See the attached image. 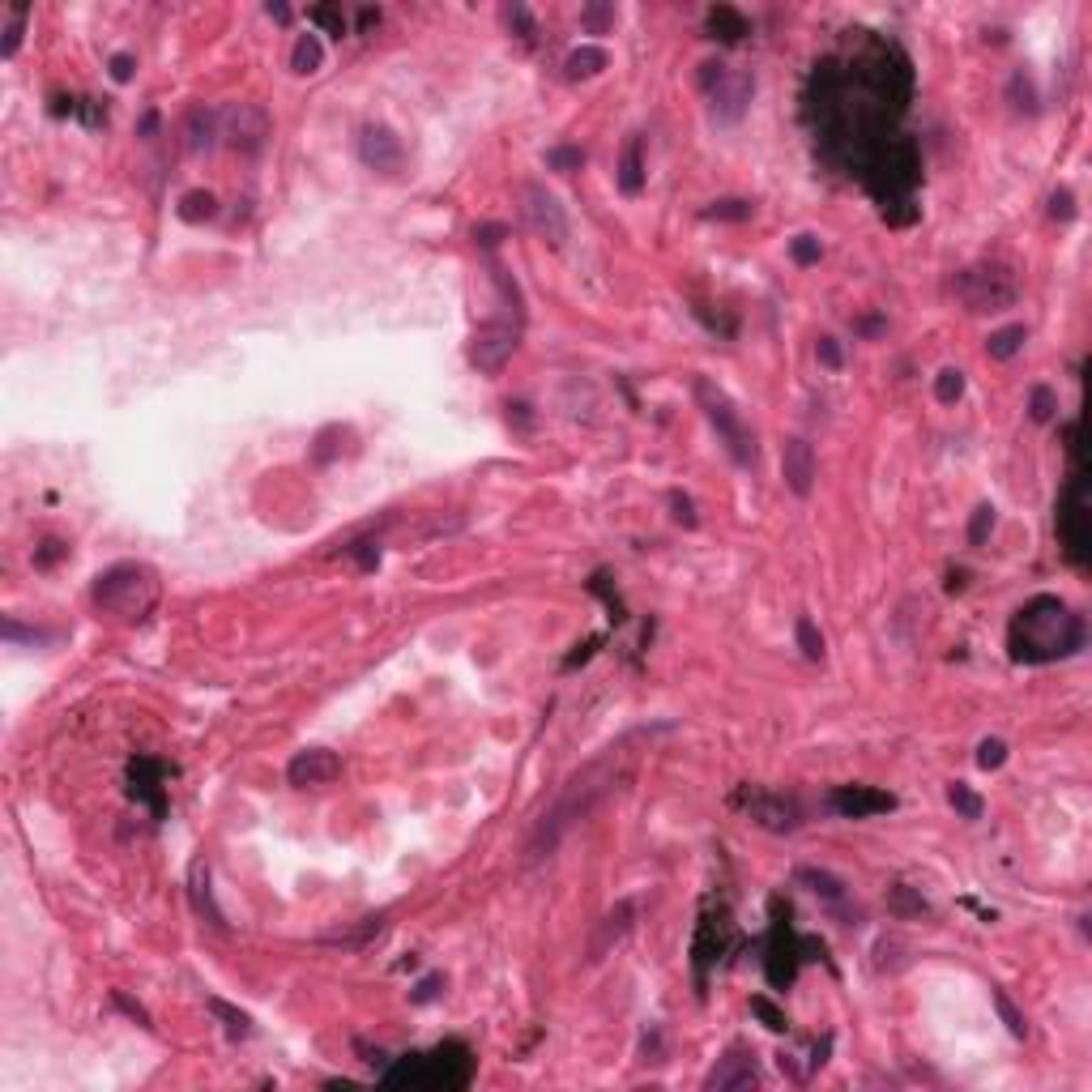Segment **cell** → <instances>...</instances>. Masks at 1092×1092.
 <instances>
[{"label":"cell","mask_w":1092,"mask_h":1092,"mask_svg":"<svg viewBox=\"0 0 1092 1092\" xmlns=\"http://www.w3.org/2000/svg\"><path fill=\"white\" fill-rule=\"evenodd\" d=\"M948 803H952V811H956L961 819H982V811H986V803H982V798H977V794L969 790L964 781H952V785H948Z\"/></svg>","instance_id":"e575fe53"},{"label":"cell","mask_w":1092,"mask_h":1092,"mask_svg":"<svg viewBox=\"0 0 1092 1092\" xmlns=\"http://www.w3.org/2000/svg\"><path fill=\"white\" fill-rule=\"evenodd\" d=\"M658 730H666V725H649V730L623 734L615 747H606L598 760H589L580 773L567 776V785L559 790V798L551 803V811H546V816L534 824V832H529V841H525V862L529 867H534V862H546L577 824H585L598 806L610 803V798H619V794L632 785L636 760H640V751L636 747H640L645 738H653Z\"/></svg>","instance_id":"6da1fadb"},{"label":"cell","mask_w":1092,"mask_h":1092,"mask_svg":"<svg viewBox=\"0 0 1092 1092\" xmlns=\"http://www.w3.org/2000/svg\"><path fill=\"white\" fill-rule=\"evenodd\" d=\"M704 26H709V39H717V43H738L751 35V22L738 14L734 5H712L709 17H704Z\"/></svg>","instance_id":"d4e9b609"},{"label":"cell","mask_w":1092,"mask_h":1092,"mask_svg":"<svg viewBox=\"0 0 1092 1092\" xmlns=\"http://www.w3.org/2000/svg\"><path fill=\"white\" fill-rule=\"evenodd\" d=\"M1054 414H1058V393H1054L1050 384H1033V393H1028V419L1050 422Z\"/></svg>","instance_id":"8d00e7d4"},{"label":"cell","mask_w":1092,"mask_h":1092,"mask_svg":"<svg viewBox=\"0 0 1092 1092\" xmlns=\"http://www.w3.org/2000/svg\"><path fill=\"white\" fill-rule=\"evenodd\" d=\"M269 132H274V120L261 103H231L223 111V137L239 154H261Z\"/></svg>","instance_id":"4fadbf2b"},{"label":"cell","mask_w":1092,"mask_h":1092,"mask_svg":"<svg viewBox=\"0 0 1092 1092\" xmlns=\"http://www.w3.org/2000/svg\"><path fill=\"white\" fill-rule=\"evenodd\" d=\"M188 896H192V909H197L201 918L210 921L213 931H226L223 909L213 905V892H210V862H205V858H197V862H192V870H188Z\"/></svg>","instance_id":"7402d4cb"},{"label":"cell","mask_w":1092,"mask_h":1092,"mask_svg":"<svg viewBox=\"0 0 1092 1092\" xmlns=\"http://www.w3.org/2000/svg\"><path fill=\"white\" fill-rule=\"evenodd\" d=\"M722 78H725V65H722V60H709V65H700V86H704L709 94L717 90V86H722Z\"/></svg>","instance_id":"94428289"},{"label":"cell","mask_w":1092,"mask_h":1092,"mask_svg":"<svg viewBox=\"0 0 1092 1092\" xmlns=\"http://www.w3.org/2000/svg\"><path fill=\"white\" fill-rule=\"evenodd\" d=\"M816 448L806 444V440H790L785 444V452H781V478H785V487L798 495V500H806L811 495V487H816Z\"/></svg>","instance_id":"ffe728a7"},{"label":"cell","mask_w":1092,"mask_h":1092,"mask_svg":"<svg viewBox=\"0 0 1092 1092\" xmlns=\"http://www.w3.org/2000/svg\"><path fill=\"white\" fill-rule=\"evenodd\" d=\"M755 1084H760V1063H755V1054H751L747 1045H734V1050L704 1076V1088L709 1092H743V1088H755Z\"/></svg>","instance_id":"e0dca14e"},{"label":"cell","mask_w":1092,"mask_h":1092,"mask_svg":"<svg viewBox=\"0 0 1092 1092\" xmlns=\"http://www.w3.org/2000/svg\"><path fill=\"white\" fill-rule=\"evenodd\" d=\"M790 256L798 265H819V256H824V244H819L816 235H798L790 244Z\"/></svg>","instance_id":"f907efd6"},{"label":"cell","mask_w":1092,"mask_h":1092,"mask_svg":"<svg viewBox=\"0 0 1092 1092\" xmlns=\"http://www.w3.org/2000/svg\"><path fill=\"white\" fill-rule=\"evenodd\" d=\"M504 17H508V26L516 30V39H521V43H534V39H538V26H534V17H529L525 5H513V9H508Z\"/></svg>","instance_id":"f6af8a7d"},{"label":"cell","mask_w":1092,"mask_h":1092,"mask_svg":"<svg viewBox=\"0 0 1092 1092\" xmlns=\"http://www.w3.org/2000/svg\"><path fill=\"white\" fill-rule=\"evenodd\" d=\"M888 913H896V918H926L931 905H926V896H921L918 888L892 883V888H888Z\"/></svg>","instance_id":"4316f807"},{"label":"cell","mask_w":1092,"mask_h":1092,"mask_svg":"<svg viewBox=\"0 0 1092 1092\" xmlns=\"http://www.w3.org/2000/svg\"><path fill=\"white\" fill-rule=\"evenodd\" d=\"M107 68H111V78H116V81H129L132 68H137V60H132L129 52H120V56H111V65H107Z\"/></svg>","instance_id":"6125c7cd"},{"label":"cell","mask_w":1092,"mask_h":1092,"mask_svg":"<svg viewBox=\"0 0 1092 1092\" xmlns=\"http://www.w3.org/2000/svg\"><path fill=\"white\" fill-rule=\"evenodd\" d=\"M184 137H188V150H192V154H205V150H213V141L223 137V116H213L210 107H192V111H188V124H184Z\"/></svg>","instance_id":"cb8c5ba5"},{"label":"cell","mask_w":1092,"mask_h":1092,"mask_svg":"<svg viewBox=\"0 0 1092 1092\" xmlns=\"http://www.w3.org/2000/svg\"><path fill=\"white\" fill-rule=\"evenodd\" d=\"M205 1007H210V1012L218 1015V1020H223L226 1037H235V1041H239V1037H252V1015H248V1012H239V1007H231V1003H226V999H210V1003H205Z\"/></svg>","instance_id":"4dcf8cb0"},{"label":"cell","mask_w":1092,"mask_h":1092,"mask_svg":"<svg viewBox=\"0 0 1092 1092\" xmlns=\"http://www.w3.org/2000/svg\"><path fill=\"white\" fill-rule=\"evenodd\" d=\"M751 94H755V78L751 73H725L722 86L712 90V116L717 120H738L747 111Z\"/></svg>","instance_id":"44dd1931"},{"label":"cell","mask_w":1092,"mask_h":1092,"mask_svg":"<svg viewBox=\"0 0 1092 1092\" xmlns=\"http://www.w3.org/2000/svg\"><path fill=\"white\" fill-rule=\"evenodd\" d=\"M307 17H312V22H317L325 35H333V39H342V35H346V14L338 9V5H317Z\"/></svg>","instance_id":"b9f144b4"},{"label":"cell","mask_w":1092,"mask_h":1092,"mask_svg":"<svg viewBox=\"0 0 1092 1092\" xmlns=\"http://www.w3.org/2000/svg\"><path fill=\"white\" fill-rule=\"evenodd\" d=\"M990 529H994V504H982L969 521V546H982L990 538Z\"/></svg>","instance_id":"ee69618b"},{"label":"cell","mask_w":1092,"mask_h":1092,"mask_svg":"<svg viewBox=\"0 0 1092 1092\" xmlns=\"http://www.w3.org/2000/svg\"><path fill=\"white\" fill-rule=\"evenodd\" d=\"M516 342H521V325H516V320L483 325V329L470 338V368H478L483 376H495V371H504L508 359L516 355Z\"/></svg>","instance_id":"7c38bea8"},{"label":"cell","mask_w":1092,"mask_h":1092,"mask_svg":"<svg viewBox=\"0 0 1092 1092\" xmlns=\"http://www.w3.org/2000/svg\"><path fill=\"white\" fill-rule=\"evenodd\" d=\"M546 167L551 172H580L585 167V150L580 145H555V150H546Z\"/></svg>","instance_id":"ab89813d"},{"label":"cell","mask_w":1092,"mask_h":1092,"mask_svg":"<svg viewBox=\"0 0 1092 1092\" xmlns=\"http://www.w3.org/2000/svg\"><path fill=\"white\" fill-rule=\"evenodd\" d=\"M798 883H806L816 896H824L828 905H845V883L837 879V875H828V870H798Z\"/></svg>","instance_id":"f546056e"},{"label":"cell","mask_w":1092,"mask_h":1092,"mask_svg":"<svg viewBox=\"0 0 1092 1092\" xmlns=\"http://www.w3.org/2000/svg\"><path fill=\"white\" fill-rule=\"evenodd\" d=\"M384 1084L393 1088H444V1092H457V1088H470L474 1079V1054L465 1041H444L427 1054H406L380 1071Z\"/></svg>","instance_id":"277c9868"},{"label":"cell","mask_w":1092,"mask_h":1092,"mask_svg":"<svg viewBox=\"0 0 1092 1092\" xmlns=\"http://www.w3.org/2000/svg\"><path fill=\"white\" fill-rule=\"evenodd\" d=\"M359 159L376 175H397L406 162V150H401V137L389 124H368L359 132Z\"/></svg>","instance_id":"2e32d148"},{"label":"cell","mask_w":1092,"mask_h":1092,"mask_svg":"<svg viewBox=\"0 0 1092 1092\" xmlns=\"http://www.w3.org/2000/svg\"><path fill=\"white\" fill-rule=\"evenodd\" d=\"M956 299L969 312H1003L1015 303V277L1003 265H973L956 274Z\"/></svg>","instance_id":"52a82bcc"},{"label":"cell","mask_w":1092,"mask_h":1092,"mask_svg":"<svg viewBox=\"0 0 1092 1092\" xmlns=\"http://www.w3.org/2000/svg\"><path fill=\"white\" fill-rule=\"evenodd\" d=\"M692 393H696L700 410H704V419L712 422V432H717L722 448L730 452V461H734L738 470H755L760 448H755V435H751V427L743 422V414H738V406L730 401V393H725L722 384H712L709 376H696Z\"/></svg>","instance_id":"5b68a950"},{"label":"cell","mask_w":1092,"mask_h":1092,"mask_svg":"<svg viewBox=\"0 0 1092 1092\" xmlns=\"http://www.w3.org/2000/svg\"><path fill=\"white\" fill-rule=\"evenodd\" d=\"M636 921H640V905H636L632 896H623V900H615V905L606 909L602 918H598V926H593L589 943H585V961L589 964H602L606 956H615L628 939H632Z\"/></svg>","instance_id":"30bf717a"},{"label":"cell","mask_w":1092,"mask_h":1092,"mask_svg":"<svg viewBox=\"0 0 1092 1092\" xmlns=\"http://www.w3.org/2000/svg\"><path fill=\"white\" fill-rule=\"evenodd\" d=\"M26 17H30L26 5H9V26H5V43H0V56H5V60H9V56H17V47H22Z\"/></svg>","instance_id":"d590c367"},{"label":"cell","mask_w":1092,"mask_h":1092,"mask_svg":"<svg viewBox=\"0 0 1092 1092\" xmlns=\"http://www.w3.org/2000/svg\"><path fill=\"white\" fill-rule=\"evenodd\" d=\"M606 65H610V56H606L602 47H589V43H585V47H577V52L567 56L564 68H567V78L572 81H580V78H598Z\"/></svg>","instance_id":"f1b7e54d"},{"label":"cell","mask_w":1092,"mask_h":1092,"mask_svg":"<svg viewBox=\"0 0 1092 1092\" xmlns=\"http://www.w3.org/2000/svg\"><path fill=\"white\" fill-rule=\"evenodd\" d=\"M773 931H768V956H764V973H768V982H773L776 990L794 986V977H798V964L803 961H824V943L819 939H798L794 934V926L785 918H790V909H785V918H781V900H773Z\"/></svg>","instance_id":"8992f818"},{"label":"cell","mask_w":1092,"mask_h":1092,"mask_svg":"<svg viewBox=\"0 0 1092 1092\" xmlns=\"http://www.w3.org/2000/svg\"><path fill=\"white\" fill-rule=\"evenodd\" d=\"M1007 645H1012V658L1028 661V666L1071 658L1084 645V619L1050 593H1037L1015 610L1012 628H1007Z\"/></svg>","instance_id":"7a4b0ae2"},{"label":"cell","mask_w":1092,"mask_h":1092,"mask_svg":"<svg viewBox=\"0 0 1092 1092\" xmlns=\"http://www.w3.org/2000/svg\"><path fill=\"white\" fill-rule=\"evenodd\" d=\"M1024 325H1007V329H999V333H990L986 338V355L990 359H1012L1020 346H1024Z\"/></svg>","instance_id":"836d02e7"},{"label":"cell","mask_w":1092,"mask_h":1092,"mask_svg":"<svg viewBox=\"0 0 1092 1092\" xmlns=\"http://www.w3.org/2000/svg\"><path fill=\"white\" fill-rule=\"evenodd\" d=\"M1012 103L1020 107V111H1037V90H1033V78H1028L1024 68L1012 78Z\"/></svg>","instance_id":"7bdbcfd3"},{"label":"cell","mask_w":1092,"mask_h":1092,"mask_svg":"<svg viewBox=\"0 0 1092 1092\" xmlns=\"http://www.w3.org/2000/svg\"><path fill=\"white\" fill-rule=\"evenodd\" d=\"M265 14L274 17V22H290V9H286V5H274V0L265 5Z\"/></svg>","instance_id":"03108f58"},{"label":"cell","mask_w":1092,"mask_h":1092,"mask_svg":"<svg viewBox=\"0 0 1092 1092\" xmlns=\"http://www.w3.org/2000/svg\"><path fill=\"white\" fill-rule=\"evenodd\" d=\"M751 213H755V205H751V201L725 197V201H712V205H704V210H700V218H709V223H747Z\"/></svg>","instance_id":"1f68e13d"},{"label":"cell","mask_w":1092,"mask_h":1092,"mask_svg":"<svg viewBox=\"0 0 1092 1092\" xmlns=\"http://www.w3.org/2000/svg\"><path fill=\"white\" fill-rule=\"evenodd\" d=\"M516 201H521V218H525V226L534 231V235H542L551 248H559L567 239V213L564 205H559V197H555L546 184H521L516 188Z\"/></svg>","instance_id":"9c48e42d"},{"label":"cell","mask_w":1092,"mask_h":1092,"mask_svg":"<svg viewBox=\"0 0 1092 1092\" xmlns=\"http://www.w3.org/2000/svg\"><path fill=\"white\" fill-rule=\"evenodd\" d=\"M154 129H159V111H145L141 116V137H154Z\"/></svg>","instance_id":"003e7915"},{"label":"cell","mask_w":1092,"mask_h":1092,"mask_svg":"<svg viewBox=\"0 0 1092 1092\" xmlns=\"http://www.w3.org/2000/svg\"><path fill=\"white\" fill-rule=\"evenodd\" d=\"M1003 760H1007V743H1003V738H982V747H977V764L990 773V768H999Z\"/></svg>","instance_id":"f5cc1de1"},{"label":"cell","mask_w":1092,"mask_h":1092,"mask_svg":"<svg viewBox=\"0 0 1092 1092\" xmlns=\"http://www.w3.org/2000/svg\"><path fill=\"white\" fill-rule=\"evenodd\" d=\"M994 1007H999V1015H1003V1024L1012 1028V1037H1028V1024H1024V1015L1015 1012L1012 1007V999L1003 994V990H994Z\"/></svg>","instance_id":"7dc6e473"},{"label":"cell","mask_w":1092,"mask_h":1092,"mask_svg":"<svg viewBox=\"0 0 1092 1092\" xmlns=\"http://www.w3.org/2000/svg\"><path fill=\"white\" fill-rule=\"evenodd\" d=\"M883 223H888V226H909V223H918V205H913L909 197H905V201H888V205H883Z\"/></svg>","instance_id":"681fc988"},{"label":"cell","mask_w":1092,"mask_h":1092,"mask_svg":"<svg viewBox=\"0 0 1092 1092\" xmlns=\"http://www.w3.org/2000/svg\"><path fill=\"white\" fill-rule=\"evenodd\" d=\"M1058 538L1076 567L1088 564V495H1084V474H1071L1066 491L1058 495Z\"/></svg>","instance_id":"ba28073f"},{"label":"cell","mask_w":1092,"mask_h":1092,"mask_svg":"<svg viewBox=\"0 0 1092 1092\" xmlns=\"http://www.w3.org/2000/svg\"><path fill=\"white\" fill-rule=\"evenodd\" d=\"M111 1003H116V1007H120L124 1015H132V1020H137L141 1028H154V1024H150V1012H145L141 1003H132L129 994H124V990H116V994H111Z\"/></svg>","instance_id":"6f0895ef"},{"label":"cell","mask_w":1092,"mask_h":1092,"mask_svg":"<svg viewBox=\"0 0 1092 1092\" xmlns=\"http://www.w3.org/2000/svg\"><path fill=\"white\" fill-rule=\"evenodd\" d=\"M440 990H444V977H440V973H432V977H422L419 986L410 990V1003H419V1007H422V1003H432V999H440Z\"/></svg>","instance_id":"11a10c76"},{"label":"cell","mask_w":1092,"mask_h":1092,"mask_svg":"<svg viewBox=\"0 0 1092 1092\" xmlns=\"http://www.w3.org/2000/svg\"><path fill=\"white\" fill-rule=\"evenodd\" d=\"M504 239H508V226H504V223H483V226H474V244H478L483 252H495V248L504 244Z\"/></svg>","instance_id":"816d5d0a"},{"label":"cell","mask_w":1092,"mask_h":1092,"mask_svg":"<svg viewBox=\"0 0 1092 1092\" xmlns=\"http://www.w3.org/2000/svg\"><path fill=\"white\" fill-rule=\"evenodd\" d=\"M580 22H585V30H589V35H602V30L615 22V5H585Z\"/></svg>","instance_id":"c3c4849f"},{"label":"cell","mask_w":1092,"mask_h":1092,"mask_svg":"<svg viewBox=\"0 0 1092 1092\" xmlns=\"http://www.w3.org/2000/svg\"><path fill=\"white\" fill-rule=\"evenodd\" d=\"M384 931V918H363L359 931H338V934H325V943H342V948H363L371 934Z\"/></svg>","instance_id":"74e56055"},{"label":"cell","mask_w":1092,"mask_h":1092,"mask_svg":"<svg viewBox=\"0 0 1092 1092\" xmlns=\"http://www.w3.org/2000/svg\"><path fill=\"white\" fill-rule=\"evenodd\" d=\"M751 1015H760L768 1033H785V1028H790L785 1012H781V1007H776L773 999H764V994H755V999H751Z\"/></svg>","instance_id":"60d3db41"},{"label":"cell","mask_w":1092,"mask_h":1092,"mask_svg":"<svg viewBox=\"0 0 1092 1092\" xmlns=\"http://www.w3.org/2000/svg\"><path fill=\"white\" fill-rule=\"evenodd\" d=\"M858 333H867V338H875V333H883V317H867V320H858Z\"/></svg>","instance_id":"be15d7a7"},{"label":"cell","mask_w":1092,"mask_h":1092,"mask_svg":"<svg viewBox=\"0 0 1092 1092\" xmlns=\"http://www.w3.org/2000/svg\"><path fill=\"white\" fill-rule=\"evenodd\" d=\"M794 640H798V649H803L806 661H824V632L816 628V619L798 615V623H794Z\"/></svg>","instance_id":"d6a6232c"},{"label":"cell","mask_w":1092,"mask_h":1092,"mask_svg":"<svg viewBox=\"0 0 1092 1092\" xmlns=\"http://www.w3.org/2000/svg\"><path fill=\"white\" fill-rule=\"evenodd\" d=\"M346 555H355L363 572H371V567L380 564V546H376V542H350V546H346Z\"/></svg>","instance_id":"9f6ffc18"},{"label":"cell","mask_w":1092,"mask_h":1092,"mask_svg":"<svg viewBox=\"0 0 1092 1092\" xmlns=\"http://www.w3.org/2000/svg\"><path fill=\"white\" fill-rule=\"evenodd\" d=\"M816 355H819V363H824L828 371H837V368L845 363V355H841V346H837V338H819Z\"/></svg>","instance_id":"680465c9"},{"label":"cell","mask_w":1092,"mask_h":1092,"mask_svg":"<svg viewBox=\"0 0 1092 1092\" xmlns=\"http://www.w3.org/2000/svg\"><path fill=\"white\" fill-rule=\"evenodd\" d=\"M828 806L845 819H870L883 816V811H896V798L888 790H875V785H841V790L828 794Z\"/></svg>","instance_id":"d6986e66"},{"label":"cell","mask_w":1092,"mask_h":1092,"mask_svg":"<svg viewBox=\"0 0 1092 1092\" xmlns=\"http://www.w3.org/2000/svg\"><path fill=\"white\" fill-rule=\"evenodd\" d=\"M338 773H342V760L325 747H307L286 764V781L295 790H320V785L338 781Z\"/></svg>","instance_id":"ac0fdd59"},{"label":"cell","mask_w":1092,"mask_h":1092,"mask_svg":"<svg viewBox=\"0 0 1092 1092\" xmlns=\"http://www.w3.org/2000/svg\"><path fill=\"white\" fill-rule=\"evenodd\" d=\"M371 26H380V9H363L359 14V30H371Z\"/></svg>","instance_id":"e7e4bbea"},{"label":"cell","mask_w":1092,"mask_h":1092,"mask_svg":"<svg viewBox=\"0 0 1092 1092\" xmlns=\"http://www.w3.org/2000/svg\"><path fill=\"white\" fill-rule=\"evenodd\" d=\"M730 948V913L725 909H717L712 913V905L700 913V926H696V939H692V964H696V982L704 986V977H709V969L717 961H722V952Z\"/></svg>","instance_id":"5bb4252c"},{"label":"cell","mask_w":1092,"mask_h":1092,"mask_svg":"<svg viewBox=\"0 0 1092 1092\" xmlns=\"http://www.w3.org/2000/svg\"><path fill=\"white\" fill-rule=\"evenodd\" d=\"M615 180H619V192H623V197H640V192H645V141H640V137H628Z\"/></svg>","instance_id":"603a6c76"},{"label":"cell","mask_w":1092,"mask_h":1092,"mask_svg":"<svg viewBox=\"0 0 1092 1092\" xmlns=\"http://www.w3.org/2000/svg\"><path fill=\"white\" fill-rule=\"evenodd\" d=\"M175 768H167L162 760H150V755H137V760L129 764V794L132 803L150 806V816L162 819L167 816V790H162V781L172 776Z\"/></svg>","instance_id":"9a60e30c"},{"label":"cell","mask_w":1092,"mask_h":1092,"mask_svg":"<svg viewBox=\"0 0 1092 1092\" xmlns=\"http://www.w3.org/2000/svg\"><path fill=\"white\" fill-rule=\"evenodd\" d=\"M65 555H68V542L47 538V542L39 546V551H35V567H56L60 559H65Z\"/></svg>","instance_id":"db71d44e"},{"label":"cell","mask_w":1092,"mask_h":1092,"mask_svg":"<svg viewBox=\"0 0 1092 1092\" xmlns=\"http://www.w3.org/2000/svg\"><path fill=\"white\" fill-rule=\"evenodd\" d=\"M671 516H674V525H683V529H696L700 525L696 504L687 500L683 491H671Z\"/></svg>","instance_id":"bcb514c9"},{"label":"cell","mask_w":1092,"mask_h":1092,"mask_svg":"<svg viewBox=\"0 0 1092 1092\" xmlns=\"http://www.w3.org/2000/svg\"><path fill=\"white\" fill-rule=\"evenodd\" d=\"M159 572L150 564H111L90 585V602L116 623H145L159 606Z\"/></svg>","instance_id":"3957f363"},{"label":"cell","mask_w":1092,"mask_h":1092,"mask_svg":"<svg viewBox=\"0 0 1092 1092\" xmlns=\"http://www.w3.org/2000/svg\"><path fill=\"white\" fill-rule=\"evenodd\" d=\"M175 213H180L184 223L201 226V223H210L213 213H218V201H213V192H205V188H192V192H184V197H180Z\"/></svg>","instance_id":"83f0119b"},{"label":"cell","mask_w":1092,"mask_h":1092,"mask_svg":"<svg viewBox=\"0 0 1092 1092\" xmlns=\"http://www.w3.org/2000/svg\"><path fill=\"white\" fill-rule=\"evenodd\" d=\"M934 397H939L943 406L961 401V397H964V371L961 368H943V371H939V376H934Z\"/></svg>","instance_id":"f35d334b"},{"label":"cell","mask_w":1092,"mask_h":1092,"mask_svg":"<svg viewBox=\"0 0 1092 1092\" xmlns=\"http://www.w3.org/2000/svg\"><path fill=\"white\" fill-rule=\"evenodd\" d=\"M734 806L747 811L751 824H760L768 832H794L803 824V811L794 798L785 794H773V790H755V785H738L734 790Z\"/></svg>","instance_id":"8fae6325"},{"label":"cell","mask_w":1092,"mask_h":1092,"mask_svg":"<svg viewBox=\"0 0 1092 1092\" xmlns=\"http://www.w3.org/2000/svg\"><path fill=\"white\" fill-rule=\"evenodd\" d=\"M320 65H325V43H320V35H299L295 52H290V68H295L299 78H312V73H320Z\"/></svg>","instance_id":"484cf974"},{"label":"cell","mask_w":1092,"mask_h":1092,"mask_svg":"<svg viewBox=\"0 0 1092 1092\" xmlns=\"http://www.w3.org/2000/svg\"><path fill=\"white\" fill-rule=\"evenodd\" d=\"M1050 218H1063V223L1076 218V197H1071L1066 188H1058V192L1050 197Z\"/></svg>","instance_id":"91938a15"}]
</instances>
